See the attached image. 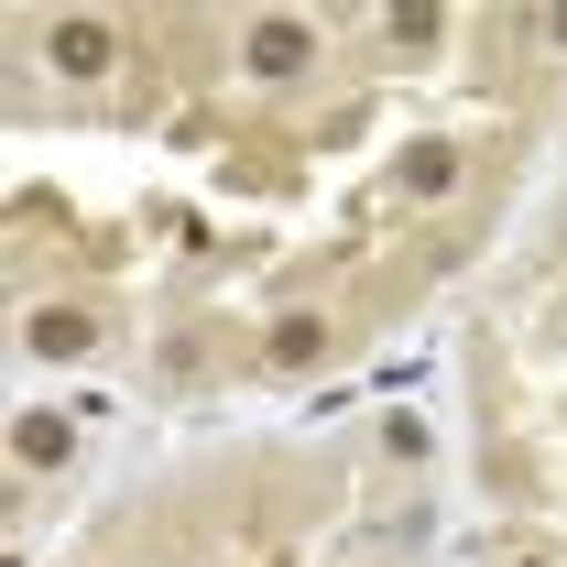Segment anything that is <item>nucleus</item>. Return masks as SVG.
Instances as JSON below:
<instances>
[{"label": "nucleus", "instance_id": "obj_9", "mask_svg": "<svg viewBox=\"0 0 567 567\" xmlns=\"http://www.w3.org/2000/svg\"><path fill=\"white\" fill-rule=\"evenodd\" d=\"M546 44H557V55H567V0H557V11H546Z\"/></svg>", "mask_w": 567, "mask_h": 567}, {"label": "nucleus", "instance_id": "obj_3", "mask_svg": "<svg viewBox=\"0 0 567 567\" xmlns=\"http://www.w3.org/2000/svg\"><path fill=\"white\" fill-rule=\"evenodd\" d=\"M393 186H404V208H447V197L470 186V153H458V142H415V153L393 164Z\"/></svg>", "mask_w": 567, "mask_h": 567}, {"label": "nucleus", "instance_id": "obj_5", "mask_svg": "<svg viewBox=\"0 0 567 567\" xmlns=\"http://www.w3.org/2000/svg\"><path fill=\"white\" fill-rule=\"evenodd\" d=\"M66 458H76V415H55V404L11 415V470H66Z\"/></svg>", "mask_w": 567, "mask_h": 567}, {"label": "nucleus", "instance_id": "obj_2", "mask_svg": "<svg viewBox=\"0 0 567 567\" xmlns=\"http://www.w3.org/2000/svg\"><path fill=\"white\" fill-rule=\"evenodd\" d=\"M44 66L87 87V76H110V66H121V33H110L99 11H55V22H44Z\"/></svg>", "mask_w": 567, "mask_h": 567}, {"label": "nucleus", "instance_id": "obj_4", "mask_svg": "<svg viewBox=\"0 0 567 567\" xmlns=\"http://www.w3.org/2000/svg\"><path fill=\"white\" fill-rule=\"evenodd\" d=\"M22 350H33V360H87V350H99V317L55 295V306H33V317H22Z\"/></svg>", "mask_w": 567, "mask_h": 567}, {"label": "nucleus", "instance_id": "obj_7", "mask_svg": "<svg viewBox=\"0 0 567 567\" xmlns=\"http://www.w3.org/2000/svg\"><path fill=\"white\" fill-rule=\"evenodd\" d=\"M382 33H393V44H415V55H425V44L447 33V11H415V0H404V11H382Z\"/></svg>", "mask_w": 567, "mask_h": 567}, {"label": "nucleus", "instance_id": "obj_6", "mask_svg": "<svg viewBox=\"0 0 567 567\" xmlns=\"http://www.w3.org/2000/svg\"><path fill=\"white\" fill-rule=\"evenodd\" d=\"M317 360H328V317H317V306H284L274 328H262V371L295 382V371H317Z\"/></svg>", "mask_w": 567, "mask_h": 567}, {"label": "nucleus", "instance_id": "obj_1", "mask_svg": "<svg viewBox=\"0 0 567 567\" xmlns=\"http://www.w3.org/2000/svg\"><path fill=\"white\" fill-rule=\"evenodd\" d=\"M306 66H317V22H306V11H262V22L240 33V76H251V87H295Z\"/></svg>", "mask_w": 567, "mask_h": 567}, {"label": "nucleus", "instance_id": "obj_10", "mask_svg": "<svg viewBox=\"0 0 567 567\" xmlns=\"http://www.w3.org/2000/svg\"><path fill=\"white\" fill-rule=\"evenodd\" d=\"M513 567H557V557H513Z\"/></svg>", "mask_w": 567, "mask_h": 567}, {"label": "nucleus", "instance_id": "obj_8", "mask_svg": "<svg viewBox=\"0 0 567 567\" xmlns=\"http://www.w3.org/2000/svg\"><path fill=\"white\" fill-rule=\"evenodd\" d=\"M436 436H425V415H382V458H425Z\"/></svg>", "mask_w": 567, "mask_h": 567}]
</instances>
